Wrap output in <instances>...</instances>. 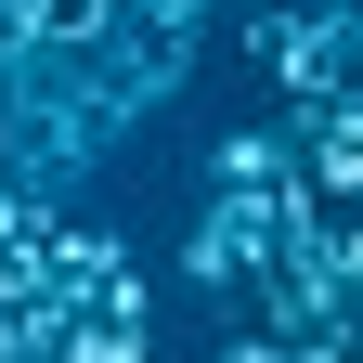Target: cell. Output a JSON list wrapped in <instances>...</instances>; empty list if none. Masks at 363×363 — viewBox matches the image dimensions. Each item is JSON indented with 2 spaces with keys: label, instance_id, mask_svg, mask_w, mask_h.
<instances>
[{
  "label": "cell",
  "instance_id": "1",
  "mask_svg": "<svg viewBox=\"0 0 363 363\" xmlns=\"http://www.w3.org/2000/svg\"><path fill=\"white\" fill-rule=\"evenodd\" d=\"M234 39H247V65L272 78V130H298V117H337V104H350V39H363V13H350V0L234 13Z\"/></svg>",
  "mask_w": 363,
  "mask_h": 363
},
{
  "label": "cell",
  "instance_id": "2",
  "mask_svg": "<svg viewBox=\"0 0 363 363\" xmlns=\"http://www.w3.org/2000/svg\"><path fill=\"white\" fill-rule=\"evenodd\" d=\"M259 259H272V220L234 208V195H208V208H195V234H182V286H195V298H234Z\"/></svg>",
  "mask_w": 363,
  "mask_h": 363
},
{
  "label": "cell",
  "instance_id": "3",
  "mask_svg": "<svg viewBox=\"0 0 363 363\" xmlns=\"http://www.w3.org/2000/svg\"><path fill=\"white\" fill-rule=\"evenodd\" d=\"M117 26V0H26V65H65Z\"/></svg>",
  "mask_w": 363,
  "mask_h": 363
},
{
  "label": "cell",
  "instance_id": "4",
  "mask_svg": "<svg viewBox=\"0 0 363 363\" xmlns=\"http://www.w3.org/2000/svg\"><path fill=\"white\" fill-rule=\"evenodd\" d=\"M52 363H156V325H91V311H65Z\"/></svg>",
  "mask_w": 363,
  "mask_h": 363
},
{
  "label": "cell",
  "instance_id": "5",
  "mask_svg": "<svg viewBox=\"0 0 363 363\" xmlns=\"http://www.w3.org/2000/svg\"><path fill=\"white\" fill-rule=\"evenodd\" d=\"M208 363H286V337H259V325H234V337H220Z\"/></svg>",
  "mask_w": 363,
  "mask_h": 363
}]
</instances>
